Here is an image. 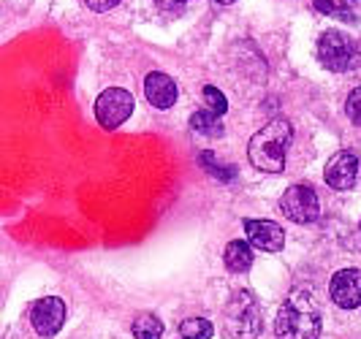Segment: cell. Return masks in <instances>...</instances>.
<instances>
[{"instance_id":"cell-4","label":"cell","mask_w":361,"mask_h":339,"mask_svg":"<svg viewBox=\"0 0 361 339\" xmlns=\"http://www.w3.org/2000/svg\"><path fill=\"white\" fill-rule=\"evenodd\" d=\"M318 60L321 66L334 73L350 71L359 63V52L353 38L343 33V30H326L324 36L318 38Z\"/></svg>"},{"instance_id":"cell-8","label":"cell","mask_w":361,"mask_h":339,"mask_svg":"<svg viewBox=\"0 0 361 339\" xmlns=\"http://www.w3.org/2000/svg\"><path fill=\"white\" fill-rule=\"evenodd\" d=\"M356 177H359V158L350 149L337 152L331 161L326 163L324 179L326 185L334 187V190H350L356 185Z\"/></svg>"},{"instance_id":"cell-22","label":"cell","mask_w":361,"mask_h":339,"mask_svg":"<svg viewBox=\"0 0 361 339\" xmlns=\"http://www.w3.org/2000/svg\"><path fill=\"white\" fill-rule=\"evenodd\" d=\"M217 3H223V6H231V3H236V0H217Z\"/></svg>"},{"instance_id":"cell-14","label":"cell","mask_w":361,"mask_h":339,"mask_svg":"<svg viewBox=\"0 0 361 339\" xmlns=\"http://www.w3.org/2000/svg\"><path fill=\"white\" fill-rule=\"evenodd\" d=\"M133 337L136 339H161L163 337V323L155 318V315H149V312H145V315H139L136 321H133Z\"/></svg>"},{"instance_id":"cell-1","label":"cell","mask_w":361,"mask_h":339,"mask_svg":"<svg viewBox=\"0 0 361 339\" xmlns=\"http://www.w3.org/2000/svg\"><path fill=\"white\" fill-rule=\"evenodd\" d=\"M290 136H293V128L288 120H283V117L269 120L247 144L250 163L267 174H280L286 168V149L290 144Z\"/></svg>"},{"instance_id":"cell-16","label":"cell","mask_w":361,"mask_h":339,"mask_svg":"<svg viewBox=\"0 0 361 339\" xmlns=\"http://www.w3.org/2000/svg\"><path fill=\"white\" fill-rule=\"evenodd\" d=\"M199 161H201V166H204V168H207L209 174H215V177L220 179V182H228V179H231L236 174L234 166H220V163H217L215 152H201Z\"/></svg>"},{"instance_id":"cell-15","label":"cell","mask_w":361,"mask_h":339,"mask_svg":"<svg viewBox=\"0 0 361 339\" xmlns=\"http://www.w3.org/2000/svg\"><path fill=\"white\" fill-rule=\"evenodd\" d=\"M180 334L182 339H212L215 328L207 318H188L180 323Z\"/></svg>"},{"instance_id":"cell-3","label":"cell","mask_w":361,"mask_h":339,"mask_svg":"<svg viewBox=\"0 0 361 339\" xmlns=\"http://www.w3.org/2000/svg\"><path fill=\"white\" fill-rule=\"evenodd\" d=\"M226 326L234 339H255L261 331V309L253 293L236 290L226 307Z\"/></svg>"},{"instance_id":"cell-12","label":"cell","mask_w":361,"mask_h":339,"mask_svg":"<svg viewBox=\"0 0 361 339\" xmlns=\"http://www.w3.org/2000/svg\"><path fill=\"white\" fill-rule=\"evenodd\" d=\"M223 261H226V269H228V271L245 274L247 269L253 266V247H250L247 242H242V239H234V242H228Z\"/></svg>"},{"instance_id":"cell-10","label":"cell","mask_w":361,"mask_h":339,"mask_svg":"<svg viewBox=\"0 0 361 339\" xmlns=\"http://www.w3.org/2000/svg\"><path fill=\"white\" fill-rule=\"evenodd\" d=\"M245 233L250 245L264 252H280L286 245V231L271 220H245Z\"/></svg>"},{"instance_id":"cell-5","label":"cell","mask_w":361,"mask_h":339,"mask_svg":"<svg viewBox=\"0 0 361 339\" xmlns=\"http://www.w3.org/2000/svg\"><path fill=\"white\" fill-rule=\"evenodd\" d=\"M130 114H133V95L123 87L104 90L95 101V120L106 130L120 128Z\"/></svg>"},{"instance_id":"cell-11","label":"cell","mask_w":361,"mask_h":339,"mask_svg":"<svg viewBox=\"0 0 361 339\" xmlns=\"http://www.w3.org/2000/svg\"><path fill=\"white\" fill-rule=\"evenodd\" d=\"M145 95L155 109H171L177 101V85L171 76L161 71H152L145 79Z\"/></svg>"},{"instance_id":"cell-2","label":"cell","mask_w":361,"mask_h":339,"mask_svg":"<svg viewBox=\"0 0 361 339\" xmlns=\"http://www.w3.org/2000/svg\"><path fill=\"white\" fill-rule=\"evenodd\" d=\"M274 334L277 339H318L321 337V312L307 296H290L277 312Z\"/></svg>"},{"instance_id":"cell-18","label":"cell","mask_w":361,"mask_h":339,"mask_svg":"<svg viewBox=\"0 0 361 339\" xmlns=\"http://www.w3.org/2000/svg\"><path fill=\"white\" fill-rule=\"evenodd\" d=\"M315 3V8L318 11H324V14H329V17H340L345 19V22H353V14H348V6H343V3H334V0H312Z\"/></svg>"},{"instance_id":"cell-13","label":"cell","mask_w":361,"mask_h":339,"mask_svg":"<svg viewBox=\"0 0 361 339\" xmlns=\"http://www.w3.org/2000/svg\"><path fill=\"white\" fill-rule=\"evenodd\" d=\"M190 128L201 133V136H220L223 133V123H220V117L212 114L209 109H201L196 111L193 117H190Z\"/></svg>"},{"instance_id":"cell-7","label":"cell","mask_w":361,"mask_h":339,"mask_svg":"<svg viewBox=\"0 0 361 339\" xmlns=\"http://www.w3.org/2000/svg\"><path fill=\"white\" fill-rule=\"evenodd\" d=\"M30 323H33L38 337L44 339L54 337L63 328V323H66V304H63V299H57V296L38 299L30 307Z\"/></svg>"},{"instance_id":"cell-19","label":"cell","mask_w":361,"mask_h":339,"mask_svg":"<svg viewBox=\"0 0 361 339\" xmlns=\"http://www.w3.org/2000/svg\"><path fill=\"white\" fill-rule=\"evenodd\" d=\"M345 111H348V117L361 125V87H356L350 95H348V101H345Z\"/></svg>"},{"instance_id":"cell-20","label":"cell","mask_w":361,"mask_h":339,"mask_svg":"<svg viewBox=\"0 0 361 339\" xmlns=\"http://www.w3.org/2000/svg\"><path fill=\"white\" fill-rule=\"evenodd\" d=\"M117 3H120V0H87V6H90L92 11H98V14H101V11H109V8H114Z\"/></svg>"},{"instance_id":"cell-9","label":"cell","mask_w":361,"mask_h":339,"mask_svg":"<svg viewBox=\"0 0 361 339\" xmlns=\"http://www.w3.org/2000/svg\"><path fill=\"white\" fill-rule=\"evenodd\" d=\"M331 302L343 309H356L361 304V269H343L329 283Z\"/></svg>"},{"instance_id":"cell-6","label":"cell","mask_w":361,"mask_h":339,"mask_svg":"<svg viewBox=\"0 0 361 339\" xmlns=\"http://www.w3.org/2000/svg\"><path fill=\"white\" fill-rule=\"evenodd\" d=\"M280 209L293 223H315L321 214V201L307 185H290L280 198Z\"/></svg>"},{"instance_id":"cell-21","label":"cell","mask_w":361,"mask_h":339,"mask_svg":"<svg viewBox=\"0 0 361 339\" xmlns=\"http://www.w3.org/2000/svg\"><path fill=\"white\" fill-rule=\"evenodd\" d=\"M158 3H161L163 8H180L185 0H158Z\"/></svg>"},{"instance_id":"cell-17","label":"cell","mask_w":361,"mask_h":339,"mask_svg":"<svg viewBox=\"0 0 361 339\" xmlns=\"http://www.w3.org/2000/svg\"><path fill=\"white\" fill-rule=\"evenodd\" d=\"M201 98H204V106L209 109L212 114H217V117L228 111V101H226V95L217 87H209V85H207V87L201 90Z\"/></svg>"}]
</instances>
